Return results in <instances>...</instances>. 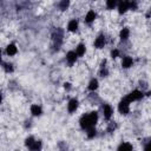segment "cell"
Segmentation results:
<instances>
[{
    "instance_id": "cell-1",
    "label": "cell",
    "mask_w": 151,
    "mask_h": 151,
    "mask_svg": "<svg viewBox=\"0 0 151 151\" xmlns=\"http://www.w3.org/2000/svg\"><path fill=\"white\" fill-rule=\"evenodd\" d=\"M98 112L97 111H91L88 113H85L80 117L79 119V125L81 130L87 131L91 127H96V124L98 123Z\"/></svg>"
},
{
    "instance_id": "cell-2",
    "label": "cell",
    "mask_w": 151,
    "mask_h": 151,
    "mask_svg": "<svg viewBox=\"0 0 151 151\" xmlns=\"http://www.w3.org/2000/svg\"><path fill=\"white\" fill-rule=\"evenodd\" d=\"M51 39H52V47H53V51H58L61 45H63V41H64V29L58 27L55 28L52 34H51Z\"/></svg>"
},
{
    "instance_id": "cell-3",
    "label": "cell",
    "mask_w": 151,
    "mask_h": 151,
    "mask_svg": "<svg viewBox=\"0 0 151 151\" xmlns=\"http://www.w3.org/2000/svg\"><path fill=\"white\" fill-rule=\"evenodd\" d=\"M144 96H145V93H144L143 91H140V90H133V91H131L129 94H126L124 98H125L129 103H132V101H138V100H140Z\"/></svg>"
},
{
    "instance_id": "cell-4",
    "label": "cell",
    "mask_w": 151,
    "mask_h": 151,
    "mask_svg": "<svg viewBox=\"0 0 151 151\" xmlns=\"http://www.w3.org/2000/svg\"><path fill=\"white\" fill-rule=\"evenodd\" d=\"M118 111H119L120 114H124V116L129 114V112H130V103L125 98H123L118 103Z\"/></svg>"
},
{
    "instance_id": "cell-5",
    "label": "cell",
    "mask_w": 151,
    "mask_h": 151,
    "mask_svg": "<svg viewBox=\"0 0 151 151\" xmlns=\"http://www.w3.org/2000/svg\"><path fill=\"white\" fill-rule=\"evenodd\" d=\"M101 110H103V116H104V119L105 120H110L112 114H113V107L107 104V103H104L101 105Z\"/></svg>"
},
{
    "instance_id": "cell-6",
    "label": "cell",
    "mask_w": 151,
    "mask_h": 151,
    "mask_svg": "<svg viewBox=\"0 0 151 151\" xmlns=\"http://www.w3.org/2000/svg\"><path fill=\"white\" fill-rule=\"evenodd\" d=\"M105 45H106V38H105V35H104V34H99V35L94 39L93 46H94L96 48L100 50V48H104Z\"/></svg>"
},
{
    "instance_id": "cell-7",
    "label": "cell",
    "mask_w": 151,
    "mask_h": 151,
    "mask_svg": "<svg viewBox=\"0 0 151 151\" xmlns=\"http://www.w3.org/2000/svg\"><path fill=\"white\" fill-rule=\"evenodd\" d=\"M78 106H79V100L77 98H71L68 100V103H67V111L70 113H73V112L77 111Z\"/></svg>"
},
{
    "instance_id": "cell-8",
    "label": "cell",
    "mask_w": 151,
    "mask_h": 151,
    "mask_svg": "<svg viewBox=\"0 0 151 151\" xmlns=\"http://www.w3.org/2000/svg\"><path fill=\"white\" fill-rule=\"evenodd\" d=\"M77 58H78V55H77L76 51H68V52L66 53V63H67L70 66H72V65L77 61Z\"/></svg>"
},
{
    "instance_id": "cell-9",
    "label": "cell",
    "mask_w": 151,
    "mask_h": 151,
    "mask_svg": "<svg viewBox=\"0 0 151 151\" xmlns=\"http://www.w3.org/2000/svg\"><path fill=\"white\" fill-rule=\"evenodd\" d=\"M96 18H97V13L93 11V9H90L87 13H86V15H85V24H87V25H91L94 20H96Z\"/></svg>"
},
{
    "instance_id": "cell-10",
    "label": "cell",
    "mask_w": 151,
    "mask_h": 151,
    "mask_svg": "<svg viewBox=\"0 0 151 151\" xmlns=\"http://www.w3.org/2000/svg\"><path fill=\"white\" fill-rule=\"evenodd\" d=\"M29 110H31V113H32L33 117H40L42 114V109L38 104H32Z\"/></svg>"
},
{
    "instance_id": "cell-11",
    "label": "cell",
    "mask_w": 151,
    "mask_h": 151,
    "mask_svg": "<svg viewBox=\"0 0 151 151\" xmlns=\"http://www.w3.org/2000/svg\"><path fill=\"white\" fill-rule=\"evenodd\" d=\"M17 52H18V47H17V45H15L14 42H12V44L7 45V47H6V50H5V53H6L8 57L15 55V54H17Z\"/></svg>"
},
{
    "instance_id": "cell-12",
    "label": "cell",
    "mask_w": 151,
    "mask_h": 151,
    "mask_svg": "<svg viewBox=\"0 0 151 151\" xmlns=\"http://www.w3.org/2000/svg\"><path fill=\"white\" fill-rule=\"evenodd\" d=\"M133 65V59L130 55H124L122 59V67L123 68H130Z\"/></svg>"
},
{
    "instance_id": "cell-13",
    "label": "cell",
    "mask_w": 151,
    "mask_h": 151,
    "mask_svg": "<svg viewBox=\"0 0 151 151\" xmlns=\"http://www.w3.org/2000/svg\"><path fill=\"white\" fill-rule=\"evenodd\" d=\"M99 76L101 78H106L109 77V68L106 67V59H104L100 64V68H99Z\"/></svg>"
},
{
    "instance_id": "cell-14",
    "label": "cell",
    "mask_w": 151,
    "mask_h": 151,
    "mask_svg": "<svg viewBox=\"0 0 151 151\" xmlns=\"http://www.w3.org/2000/svg\"><path fill=\"white\" fill-rule=\"evenodd\" d=\"M117 151H133V146L129 142H123V143H120L118 145Z\"/></svg>"
},
{
    "instance_id": "cell-15",
    "label": "cell",
    "mask_w": 151,
    "mask_h": 151,
    "mask_svg": "<svg viewBox=\"0 0 151 151\" xmlns=\"http://www.w3.org/2000/svg\"><path fill=\"white\" fill-rule=\"evenodd\" d=\"M78 26H79L78 20H77V19H72V20H70L68 24H67V31L73 33V32H76V31L78 29Z\"/></svg>"
},
{
    "instance_id": "cell-16",
    "label": "cell",
    "mask_w": 151,
    "mask_h": 151,
    "mask_svg": "<svg viewBox=\"0 0 151 151\" xmlns=\"http://www.w3.org/2000/svg\"><path fill=\"white\" fill-rule=\"evenodd\" d=\"M117 7H118V13L124 14L129 9V1H120V2H118Z\"/></svg>"
},
{
    "instance_id": "cell-17",
    "label": "cell",
    "mask_w": 151,
    "mask_h": 151,
    "mask_svg": "<svg viewBox=\"0 0 151 151\" xmlns=\"http://www.w3.org/2000/svg\"><path fill=\"white\" fill-rule=\"evenodd\" d=\"M129 37H130V29H129L127 27H123V28L120 29V32H119V38H120V40H122V41H126V40L129 39Z\"/></svg>"
},
{
    "instance_id": "cell-18",
    "label": "cell",
    "mask_w": 151,
    "mask_h": 151,
    "mask_svg": "<svg viewBox=\"0 0 151 151\" xmlns=\"http://www.w3.org/2000/svg\"><path fill=\"white\" fill-rule=\"evenodd\" d=\"M98 86H99V81H98V79L92 78V79L90 80L88 85H87V90L91 91V92H94V91L98 88Z\"/></svg>"
},
{
    "instance_id": "cell-19",
    "label": "cell",
    "mask_w": 151,
    "mask_h": 151,
    "mask_svg": "<svg viewBox=\"0 0 151 151\" xmlns=\"http://www.w3.org/2000/svg\"><path fill=\"white\" fill-rule=\"evenodd\" d=\"M85 52H86V46H85V44H78L77 45V47H76V53H77V55L78 57H83L84 54H85Z\"/></svg>"
},
{
    "instance_id": "cell-20",
    "label": "cell",
    "mask_w": 151,
    "mask_h": 151,
    "mask_svg": "<svg viewBox=\"0 0 151 151\" xmlns=\"http://www.w3.org/2000/svg\"><path fill=\"white\" fill-rule=\"evenodd\" d=\"M41 149H42V142L40 140V139H35V142L32 144V146L28 149L29 151H41Z\"/></svg>"
},
{
    "instance_id": "cell-21",
    "label": "cell",
    "mask_w": 151,
    "mask_h": 151,
    "mask_svg": "<svg viewBox=\"0 0 151 151\" xmlns=\"http://www.w3.org/2000/svg\"><path fill=\"white\" fill-rule=\"evenodd\" d=\"M2 68L6 73H13L14 72V66L12 63H5L2 61Z\"/></svg>"
},
{
    "instance_id": "cell-22",
    "label": "cell",
    "mask_w": 151,
    "mask_h": 151,
    "mask_svg": "<svg viewBox=\"0 0 151 151\" xmlns=\"http://www.w3.org/2000/svg\"><path fill=\"white\" fill-rule=\"evenodd\" d=\"M117 127H118V125H117L116 122H109L107 127H106V132L107 133H113L117 130Z\"/></svg>"
},
{
    "instance_id": "cell-23",
    "label": "cell",
    "mask_w": 151,
    "mask_h": 151,
    "mask_svg": "<svg viewBox=\"0 0 151 151\" xmlns=\"http://www.w3.org/2000/svg\"><path fill=\"white\" fill-rule=\"evenodd\" d=\"M68 6H70V1L68 0H63V1H60L58 4V7H59L60 11H66L68 8Z\"/></svg>"
},
{
    "instance_id": "cell-24",
    "label": "cell",
    "mask_w": 151,
    "mask_h": 151,
    "mask_svg": "<svg viewBox=\"0 0 151 151\" xmlns=\"http://www.w3.org/2000/svg\"><path fill=\"white\" fill-rule=\"evenodd\" d=\"M86 136H87L88 139H93V138L97 136V130H96V127H91V129H88V130L86 131Z\"/></svg>"
},
{
    "instance_id": "cell-25",
    "label": "cell",
    "mask_w": 151,
    "mask_h": 151,
    "mask_svg": "<svg viewBox=\"0 0 151 151\" xmlns=\"http://www.w3.org/2000/svg\"><path fill=\"white\" fill-rule=\"evenodd\" d=\"M105 5H106L107 9H113L116 6H118V2H117L116 0H107V1L105 2Z\"/></svg>"
},
{
    "instance_id": "cell-26",
    "label": "cell",
    "mask_w": 151,
    "mask_h": 151,
    "mask_svg": "<svg viewBox=\"0 0 151 151\" xmlns=\"http://www.w3.org/2000/svg\"><path fill=\"white\" fill-rule=\"evenodd\" d=\"M34 142H35L34 137H33V136H28V137H27V138L25 139V145H26V146H27V147L29 149V147L32 146V144H33Z\"/></svg>"
},
{
    "instance_id": "cell-27",
    "label": "cell",
    "mask_w": 151,
    "mask_h": 151,
    "mask_svg": "<svg viewBox=\"0 0 151 151\" xmlns=\"http://www.w3.org/2000/svg\"><path fill=\"white\" fill-rule=\"evenodd\" d=\"M110 54H111V58H112V59H116V58H118V57L120 55V51H119L118 48H113Z\"/></svg>"
},
{
    "instance_id": "cell-28",
    "label": "cell",
    "mask_w": 151,
    "mask_h": 151,
    "mask_svg": "<svg viewBox=\"0 0 151 151\" xmlns=\"http://www.w3.org/2000/svg\"><path fill=\"white\" fill-rule=\"evenodd\" d=\"M88 99L91 100V103H94V101H99V98H98V96L93 92V93H91L90 96H88Z\"/></svg>"
},
{
    "instance_id": "cell-29",
    "label": "cell",
    "mask_w": 151,
    "mask_h": 151,
    "mask_svg": "<svg viewBox=\"0 0 151 151\" xmlns=\"http://www.w3.org/2000/svg\"><path fill=\"white\" fill-rule=\"evenodd\" d=\"M137 2L136 1H129V9H133V11H136L137 9Z\"/></svg>"
},
{
    "instance_id": "cell-30",
    "label": "cell",
    "mask_w": 151,
    "mask_h": 151,
    "mask_svg": "<svg viewBox=\"0 0 151 151\" xmlns=\"http://www.w3.org/2000/svg\"><path fill=\"white\" fill-rule=\"evenodd\" d=\"M143 151H151V139H150L149 142L145 143V145H144V150H143Z\"/></svg>"
},
{
    "instance_id": "cell-31",
    "label": "cell",
    "mask_w": 151,
    "mask_h": 151,
    "mask_svg": "<svg viewBox=\"0 0 151 151\" xmlns=\"http://www.w3.org/2000/svg\"><path fill=\"white\" fill-rule=\"evenodd\" d=\"M64 88L66 90V91H71V88H72V85H71V83H65L64 84Z\"/></svg>"
},
{
    "instance_id": "cell-32",
    "label": "cell",
    "mask_w": 151,
    "mask_h": 151,
    "mask_svg": "<svg viewBox=\"0 0 151 151\" xmlns=\"http://www.w3.org/2000/svg\"><path fill=\"white\" fill-rule=\"evenodd\" d=\"M145 17H146L147 19H149V18L151 17V7H150V8L147 9V12H146V14H145Z\"/></svg>"
}]
</instances>
